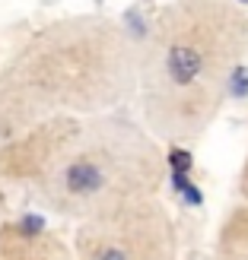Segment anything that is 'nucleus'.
<instances>
[{"mask_svg": "<svg viewBox=\"0 0 248 260\" xmlns=\"http://www.w3.org/2000/svg\"><path fill=\"white\" fill-rule=\"evenodd\" d=\"M169 149L127 108L54 118L0 143V181L70 225L162 197Z\"/></svg>", "mask_w": 248, "mask_h": 260, "instance_id": "f257e3e1", "label": "nucleus"}, {"mask_svg": "<svg viewBox=\"0 0 248 260\" xmlns=\"http://www.w3.org/2000/svg\"><path fill=\"white\" fill-rule=\"evenodd\" d=\"M248 60V13L232 0H166L134 35V118L166 149L210 134Z\"/></svg>", "mask_w": 248, "mask_h": 260, "instance_id": "f03ea898", "label": "nucleus"}, {"mask_svg": "<svg viewBox=\"0 0 248 260\" xmlns=\"http://www.w3.org/2000/svg\"><path fill=\"white\" fill-rule=\"evenodd\" d=\"M134 99V32L76 13L35 29L0 60V143L54 118L124 111Z\"/></svg>", "mask_w": 248, "mask_h": 260, "instance_id": "7ed1b4c3", "label": "nucleus"}, {"mask_svg": "<svg viewBox=\"0 0 248 260\" xmlns=\"http://www.w3.org/2000/svg\"><path fill=\"white\" fill-rule=\"evenodd\" d=\"M76 260H181L178 222L162 197L137 200L73 225Z\"/></svg>", "mask_w": 248, "mask_h": 260, "instance_id": "20e7f679", "label": "nucleus"}, {"mask_svg": "<svg viewBox=\"0 0 248 260\" xmlns=\"http://www.w3.org/2000/svg\"><path fill=\"white\" fill-rule=\"evenodd\" d=\"M0 260H76L70 238L42 219H0Z\"/></svg>", "mask_w": 248, "mask_h": 260, "instance_id": "39448f33", "label": "nucleus"}, {"mask_svg": "<svg viewBox=\"0 0 248 260\" xmlns=\"http://www.w3.org/2000/svg\"><path fill=\"white\" fill-rule=\"evenodd\" d=\"M210 251L226 260H248V200H239L216 225Z\"/></svg>", "mask_w": 248, "mask_h": 260, "instance_id": "423d86ee", "label": "nucleus"}, {"mask_svg": "<svg viewBox=\"0 0 248 260\" xmlns=\"http://www.w3.org/2000/svg\"><path fill=\"white\" fill-rule=\"evenodd\" d=\"M236 193H239V200H248V140H245V152H242V165H239V178H236Z\"/></svg>", "mask_w": 248, "mask_h": 260, "instance_id": "0eeeda50", "label": "nucleus"}, {"mask_svg": "<svg viewBox=\"0 0 248 260\" xmlns=\"http://www.w3.org/2000/svg\"><path fill=\"white\" fill-rule=\"evenodd\" d=\"M207 260H226V257H219V254H213V251H210V254H207Z\"/></svg>", "mask_w": 248, "mask_h": 260, "instance_id": "6e6552de", "label": "nucleus"}]
</instances>
